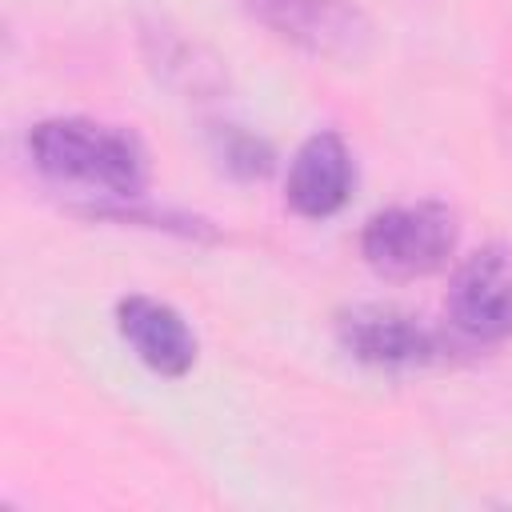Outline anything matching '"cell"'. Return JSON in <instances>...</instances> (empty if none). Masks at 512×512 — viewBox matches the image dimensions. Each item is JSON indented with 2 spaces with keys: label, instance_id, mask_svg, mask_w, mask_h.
<instances>
[{
  "label": "cell",
  "instance_id": "7",
  "mask_svg": "<svg viewBox=\"0 0 512 512\" xmlns=\"http://www.w3.org/2000/svg\"><path fill=\"white\" fill-rule=\"evenodd\" d=\"M120 336L132 344V352L160 376H184L196 360V336L180 320L176 308L152 296H124L116 304Z\"/></svg>",
  "mask_w": 512,
  "mask_h": 512
},
{
  "label": "cell",
  "instance_id": "5",
  "mask_svg": "<svg viewBox=\"0 0 512 512\" xmlns=\"http://www.w3.org/2000/svg\"><path fill=\"white\" fill-rule=\"evenodd\" d=\"M340 340L356 360L380 364V368H416V364L436 360V352H440L436 336L396 308L348 312L340 320Z\"/></svg>",
  "mask_w": 512,
  "mask_h": 512
},
{
  "label": "cell",
  "instance_id": "2",
  "mask_svg": "<svg viewBox=\"0 0 512 512\" xmlns=\"http://www.w3.org/2000/svg\"><path fill=\"white\" fill-rule=\"evenodd\" d=\"M360 248L384 276H428L456 248V216L436 200L396 204L368 220Z\"/></svg>",
  "mask_w": 512,
  "mask_h": 512
},
{
  "label": "cell",
  "instance_id": "4",
  "mask_svg": "<svg viewBox=\"0 0 512 512\" xmlns=\"http://www.w3.org/2000/svg\"><path fill=\"white\" fill-rule=\"evenodd\" d=\"M252 12L276 36L328 60H356L372 36L364 12L348 0H252Z\"/></svg>",
  "mask_w": 512,
  "mask_h": 512
},
{
  "label": "cell",
  "instance_id": "1",
  "mask_svg": "<svg viewBox=\"0 0 512 512\" xmlns=\"http://www.w3.org/2000/svg\"><path fill=\"white\" fill-rule=\"evenodd\" d=\"M28 152H32V164L56 184L136 196L148 180V160L132 132L80 120V116L36 124L28 132Z\"/></svg>",
  "mask_w": 512,
  "mask_h": 512
},
{
  "label": "cell",
  "instance_id": "3",
  "mask_svg": "<svg viewBox=\"0 0 512 512\" xmlns=\"http://www.w3.org/2000/svg\"><path fill=\"white\" fill-rule=\"evenodd\" d=\"M448 320L472 344L512 336V248L488 244L472 252L448 284Z\"/></svg>",
  "mask_w": 512,
  "mask_h": 512
},
{
  "label": "cell",
  "instance_id": "6",
  "mask_svg": "<svg viewBox=\"0 0 512 512\" xmlns=\"http://www.w3.org/2000/svg\"><path fill=\"white\" fill-rule=\"evenodd\" d=\"M352 192V156L336 132H316L308 136L288 168V204L308 216L324 220L344 208Z\"/></svg>",
  "mask_w": 512,
  "mask_h": 512
}]
</instances>
